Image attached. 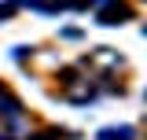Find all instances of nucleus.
<instances>
[{
	"mask_svg": "<svg viewBox=\"0 0 147 140\" xmlns=\"http://www.w3.org/2000/svg\"><path fill=\"white\" fill-rule=\"evenodd\" d=\"M132 137H136V133H132L129 125H121V129H103V133H99V140H132Z\"/></svg>",
	"mask_w": 147,
	"mask_h": 140,
	"instance_id": "obj_1",
	"label": "nucleus"
},
{
	"mask_svg": "<svg viewBox=\"0 0 147 140\" xmlns=\"http://www.w3.org/2000/svg\"><path fill=\"white\" fill-rule=\"evenodd\" d=\"M88 4L92 7H103V4H110V0H88Z\"/></svg>",
	"mask_w": 147,
	"mask_h": 140,
	"instance_id": "obj_3",
	"label": "nucleus"
},
{
	"mask_svg": "<svg viewBox=\"0 0 147 140\" xmlns=\"http://www.w3.org/2000/svg\"><path fill=\"white\" fill-rule=\"evenodd\" d=\"M18 4H33V0H18Z\"/></svg>",
	"mask_w": 147,
	"mask_h": 140,
	"instance_id": "obj_4",
	"label": "nucleus"
},
{
	"mask_svg": "<svg viewBox=\"0 0 147 140\" xmlns=\"http://www.w3.org/2000/svg\"><path fill=\"white\" fill-rule=\"evenodd\" d=\"M37 140H40V137H37Z\"/></svg>",
	"mask_w": 147,
	"mask_h": 140,
	"instance_id": "obj_5",
	"label": "nucleus"
},
{
	"mask_svg": "<svg viewBox=\"0 0 147 140\" xmlns=\"http://www.w3.org/2000/svg\"><path fill=\"white\" fill-rule=\"evenodd\" d=\"M129 11L125 7H110V11H103V18H107V26H114V18H125Z\"/></svg>",
	"mask_w": 147,
	"mask_h": 140,
	"instance_id": "obj_2",
	"label": "nucleus"
}]
</instances>
